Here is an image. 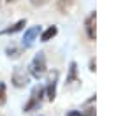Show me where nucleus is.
Instances as JSON below:
<instances>
[{"label": "nucleus", "instance_id": "nucleus-2", "mask_svg": "<svg viewBox=\"0 0 123 116\" xmlns=\"http://www.w3.org/2000/svg\"><path fill=\"white\" fill-rule=\"evenodd\" d=\"M44 72H46V56H44V53H37L30 63V74L39 79L44 76Z\"/></svg>", "mask_w": 123, "mask_h": 116}, {"label": "nucleus", "instance_id": "nucleus-19", "mask_svg": "<svg viewBox=\"0 0 123 116\" xmlns=\"http://www.w3.org/2000/svg\"><path fill=\"white\" fill-rule=\"evenodd\" d=\"M0 116H2V114H0Z\"/></svg>", "mask_w": 123, "mask_h": 116}, {"label": "nucleus", "instance_id": "nucleus-15", "mask_svg": "<svg viewBox=\"0 0 123 116\" xmlns=\"http://www.w3.org/2000/svg\"><path fill=\"white\" fill-rule=\"evenodd\" d=\"M67 116H81V113H79V111H69V113H67Z\"/></svg>", "mask_w": 123, "mask_h": 116}, {"label": "nucleus", "instance_id": "nucleus-12", "mask_svg": "<svg viewBox=\"0 0 123 116\" xmlns=\"http://www.w3.org/2000/svg\"><path fill=\"white\" fill-rule=\"evenodd\" d=\"M5 100H7V98H5V85L0 83V106H4Z\"/></svg>", "mask_w": 123, "mask_h": 116}, {"label": "nucleus", "instance_id": "nucleus-5", "mask_svg": "<svg viewBox=\"0 0 123 116\" xmlns=\"http://www.w3.org/2000/svg\"><path fill=\"white\" fill-rule=\"evenodd\" d=\"M56 81H58V70H53V72L49 74V77H48V86H46L48 98L51 102L56 98Z\"/></svg>", "mask_w": 123, "mask_h": 116}, {"label": "nucleus", "instance_id": "nucleus-7", "mask_svg": "<svg viewBox=\"0 0 123 116\" xmlns=\"http://www.w3.org/2000/svg\"><path fill=\"white\" fill-rule=\"evenodd\" d=\"M39 34H41V26H39V25L37 26H30V28L25 32V35H23V46L25 48H30Z\"/></svg>", "mask_w": 123, "mask_h": 116}, {"label": "nucleus", "instance_id": "nucleus-9", "mask_svg": "<svg viewBox=\"0 0 123 116\" xmlns=\"http://www.w3.org/2000/svg\"><path fill=\"white\" fill-rule=\"evenodd\" d=\"M72 7H74V0H58L56 2V9L60 12H63V14L70 12Z\"/></svg>", "mask_w": 123, "mask_h": 116}, {"label": "nucleus", "instance_id": "nucleus-6", "mask_svg": "<svg viewBox=\"0 0 123 116\" xmlns=\"http://www.w3.org/2000/svg\"><path fill=\"white\" fill-rule=\"evenodd\" d=\"M95 25H97V14L92 12V14L86 18V21H85L86 34H88V39H90V41H95V37H97V30H95Z\"/></svg>", "mask_w": 123, "mask_h": 116}, {"label": "nucleus", "instance_id": "nucleus-8", "mask_svg": "<svg viewBox=\"0 0 123 116\" xmlns=\"http://www.w3.org/2000/svg\"><path fill=\"white\" fill-rule=\"evenodd\" d=\"M26 25V19H19V21H16L14 25H11L7 26V28H4V30H0V35H7V34H16V32H19L23 26Z\"/></svg>", "mask_w": 123, "mask_h": 116}, {"label": "nucleus", "instance_id": "nucleus-17", "mask_svg": "<svg viewBox=\"0 0 123 116\" xmlns=\"http://www.w3.org/2000/svg\"><path fill=\"white\" fill-rule=\"evenodd\" d=\"M2 4H4V0H0V7H2Z\"/></svg>", "mask_w": 123, "mask_h": 116}, {"label": "nucleus", "instance_id": "nucleus-4", "mask_svg": "<svg viewBox=\"0 0 123 116\" xmlns=\"http://www.w3.org/2000/svg\"><path fill=\"white\" fill-rule=\"evenodd\" d=\"M79 77H77V63L72 62L70 63V69H69V76H67V83L65 86L69 88V90H74V88H77V85H79Z\"/></svg>", "mask_w": 123, "mask_h": 116}, {"label": "nucleus", "instance_id": "nucleus-18", "mask_svg": "<svg viewBox=\"0 0 123 116\" xmlns=\"http://www.w3.org/2000/svg\"><path fill=\"white\" fill-rule=\"evenodd\" d=\"M7 2H9V4H11V2H16V0H7Z\"/></svg>", "mask_w": 123, "mask_h": 116}, {"label": "nucleus", "instance_id": "nucleus-3", "mask_svg": "<svg viewBox=\"0 0 123 116\" xmlns=\"http://www.w3.org/2000/svg\"><path fill=\"white\" fill-rule=\"evenodd\" d=\"M11 81H12V85L16 88H23V86L28 85L30 77H28V74H26V70L23 67H16L12 70V77H11Z\"/></svg>", "mask_w": 123, "mask_h": 116}, {"label": "nucleus", "instance_id": "nucleus-10", "mask_svg": "<svg viewBox=\"0 0 123 116\" xmlns=\"http://www.w3.org/2000/svg\"><path fill=\"white\" fill-rule=\"evenodd\" d=\"M58 34V28L56 26H49V28L46 32H42V35H41V41L42 42H48V41H51V39Z\"/></svg>", "mask_w": 123, "mask_h": 116}, {"label": "nucleus", "instance_id": "nucleus-13", "mask_svg": "<svg viewBox=\"0 0 123 116\" xmlns=\"http://www.w3.org/2000/svg\"><path fill=\"white\" fill-rule=\"evenodd\" d=\"M81 116H95V107H92L90 104H88L86 109H85V113H81Z\"/></svg>", "mask_w": 123, "mask_h": 116}, {"label": "nucleus", "instance_id": "nucleus-16", "mask_svg": "<svg viewBox=\"0 0 123 116\" xmlns=\"http://www.w3.org/2000/svg\"><path fill=\"white\" fill-rule=\"evenodd\" d=\"M90 70H92V72H95V60H92V62H90Z\"/></svg>", "mask_w": 123, "mask_h": 116}, {"label": "nucleus", "instance_id": "nucleus-14", "mask_svg": "<svg viewBox=\"0 0 123 116\" xmlns=\"http://www.w3.org/2000/svg\"><path fill=\"white\" fill-rule=\"evenodd\" d=\"M30 2H32L33 5H44V4L48 2V0H30Z\"/></svg>", "mask_w": 123, "mask_h": 116}, {"label": "nucleus", "instance_id": "nucleus-1", "mask_svg": "<svg viewBox=\"0 0 123 116\" xmlns=\"http://www.w3.org/2000/svg\"><path fill=\"white\" fill-rule=\"evenodd\" d=\"M42 98H44V88L42 86H35L32 90V93H30L28 102L23 106V111L25 113H32V111H35V109H39L41 104H42Z\"/></svg>", "mask_w": 123, "mask_h": 116}, {"label": "nucleus", "instance_id": "nucleus-11", "mask_svg": "<svg viewBox=\"0 0 123 116\" xmlns=\"http://www.w3.org/2000/svg\"><path fill=\"white\" fill-rule=\"evenodd\" d=\"M5 53H7V56H9V58H18L19 55H21V51H19L18 48H14V46L7 48V49H5Z\"/></svg>", "mask_w": 123, "mask_h": 116}]
</instances>
